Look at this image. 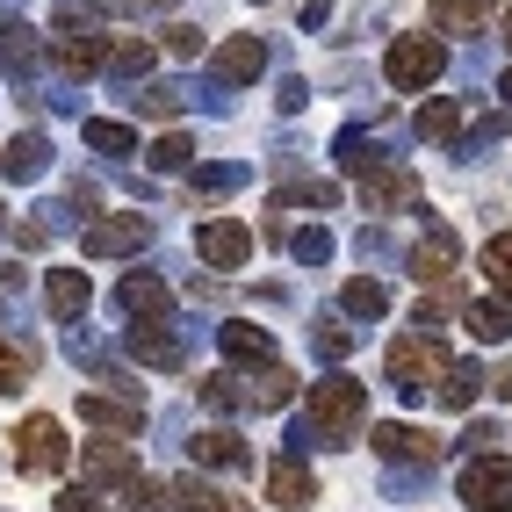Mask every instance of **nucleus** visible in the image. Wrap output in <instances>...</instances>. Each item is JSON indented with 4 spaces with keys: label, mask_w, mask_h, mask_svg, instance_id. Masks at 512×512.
<instances>
[{
    "label": "nucleus",
    "mask_w": 512,
    "mask_h": 512,
    "mask_svg": "<svg viewBox=\"0 0 512 512\" xmlns=\"http://www.w3.org/2000/svg\"><path fill=\"white\" fill-rule=\"evenodd\" d=\"M361 426H368V383H354V375H325V383H311V433L318 440L347 448Z\"/></svg>",
    "instance_id": "f257e3e1"
},
{
    "label": "nucleus",
    "mask_w": 512,
    "mask_h": 512,
    "mask_svg": "<svg viewBox=\"0 0 512 512\" xmlns=\"http://www.w3.org/2000/svg\"><path fill=\"white\" fill-rule=\"evenodd\" d=\"M383 375H390V383H397L404 397H426V383H440V375H448V354H440V339H426V332L390 339Z\"/></svg>",
    "instance_id": "f03ea898"
},
{
    "label": "nucleus",
    "mask_w": 512,
    "mask_h": 512,
    "mask_svg": "<svg viewBox=\"0 0 512 512\" xmlns=\"http://www.w3.org/2000/svg\"><path fill=\"white\" fill-rule=\"evenodd\" d=\"M15 462H22L29 476H58L65 462H73V440H65V426H58L51 412H29V419L15 426Z\"/></svg>",
    "instance_id": "7ed1b4c3"
},
{
    "label": "nucleus",
    "mask_w": 512,
    "mask_h": 512,
    "mask_svg": "<svg viewBox=\"0 0 512 512\" xmlns=\"http://www.w3.org/2000/svg\"><path fill=\"white\" fill-rule=\"evenodd\" d=\"M383 73H390V87H404V94H426L440 73H448V51H440L433 37H397L390 58H383Z\"/></svg>",
    "instance_id": "20e7f679"
},
{
    "label": "nucleus",
    "mask_w": 512,
    "mask_h": 512,
    "mask_svg": "<svg viewBox=\"0 0 512 512\" xmlns=\"http://www.w3.org/2000/svg\"><path fill=\"white\" fill-rule=\"evenodd\" d=\"M455 491H462L469 512H512V462L505 455H469Z\"/></svg>",
    "instance_id": "39448f33"
},
{
    "label": "nucleus",
    "mask_w": 512,
    "mask_h": 512,
    "mask_svg": "<svg viewBox=\"0 0 512 512\" xmlns=\"http://www.w3.org/2000/svg\"><path fill=\"white\" fill-rule=\"evenodd\" d=\"M152 238V224L138 217V210H116V217H94L87 231H80V253L87 260H123V253H138Z\"/></svg>",
    "instance_id": "423d86ee"
},
{
    "label": "nucleus",
    "mask_w": 512,
    "mask_h": 512,
    "mask_svg": "<svg viewBox=\"0 0 512 512\" xmlns=\"http://www.w3.org/2000/svg\"><path fill=\"white\" fill-rule=\"evenodd\" d=\"M195 253L231 275V267H246V260H253V224H238V217H210V224H195Z\"/></svg>",
    "instance_id": "0eeeda50"
},
{
    "label": "nucleus",
    "mask_w": 512,
    "mask_h": 512,
    "mask_svg": "<svg viewBox=\"0 0 512 512\" xmlns=\"http://www.w3.org/2000/svg\"><path fill=\"white\" fill-rule=\"evenodd\" d=\"M412 202H419V174H404V166H383V159H375L368 174H361V210L397 217V210H412Z\"/></svg>",
    "instance_id": "6e6552de"
},
{
    "label": "nucleus",
    "mask_w": 512,
    "mask_h": 512,
    "mask_svg": "<svg viewBox=\"0 0 512 512\" xmlns=\"http://www.w3.org/2000/svg\"><path fill=\"white\" fill-rule=\"evenodd\" d=\"M455 267H462V238L448 224H426L412 238V275L419 282H455Z\"/></svg>",
    "instance_id": "1a4fd4ad"
},
{
    "label": "nucleus",
    "mask_w": 512,
    "mask_h": 512,
    "mask_svg": "<svg viewBox=\"0 0 512 512\" xmlns=\"http://www.w3.org/2000/svg\"><path fill=\"white\" fill-rule=\"evenodd\" d=\"M368 448L383 455V462H433V455H440V433L390 419V426H368Z\"/></svg>",
    "instance_id": "9d476101"
},
{
    "label": "nucleus",
    "mask_w": 512,
    "mask_h": 512,
    "mask_svg": "<svg viewBox=\"0 0 512 512\" xmlns=\"http://www.w3.org/2000/svg\"><path fill=\"white\" fill-rule=\"evenodd\" d=\"M80 476L123 491L130 476H138V448H130V440H87V448H80Z\"/></svg>",
    "instance_id": "9b49d317"
},
{
    "label": "nucleus",
    "mask_w": 512,
    "mask_h": 512,
    "mask_svg": "<svg viewBox=\"0 0 512 512\" xmlns=\"http://www.w3.org/2000/svg\"><path fill=\"white\" fill-rule=\"evenodd\" d=\"M462 325H469V339H484V347L512 339V289H498V296H469V303H462Z\"/></svg>",
    "instance_id": "f8f14e48"
},
{
    "label": "nucleus",
    "mask_w": 512,
    "mask_h": 512,
    "mask_svg": "<svg viewBox=\"0 0 512 512\" xmlns=\"http://www.w3.org/2000/svg\"><path fill=\"white\" fill-rule=\"evenodd\" d=\"M80 419H87V426H109V433H123V440H130V433L145 426V404H138V397H109V390H87V397H80Z\"/></svg>",
    "instance_id": "ddd939ff"
},
{
    "label": "nucleus",
    "mask_w": 512,
    "mask_h": 512,
    "mask_svg": "<svg viewBox=\"0 0 512 512\" xmlns=\"http://www.w3.org/2000/svg\"><path fill=\"white\" fill-rule=\"evenodd\" d=\"M116 303H123V311L138 318V325H159V318H166V303H174V296H166V282H159V275H145V267H130V275H123V289H116Z\"/></svg>",
    "instance_id": "4468645a"
},
{
    "label": "nucleus",
    "mask_w": 512,
    "mask_h": 512,
    "mask_svg": "<svg viewBox=\"0 0 512 512\" xmlns=\"http://www.w3.org/2000/svg\"><path fill=\"white\" fill-rule=\"evenodd\" d=\"M188 455H195L202 469H246V462H253V448H246L231 426H202V433L188 440Z\"/></svg>",
    "instance_id": "2eb2a0df"
},
{
    "label": "nucleus",
    "mask_w": 512,
    "mask_h": 512,
    "mask_svg": "<svg viewBox=\"0 0 512 512\" xmlns=\"http://www.w3.org/2000/svg\"><path fill=\"white\" fill-rule=\"evenodd\" d=\"M217 339H224V354H231L238 368H275V332H267V325H246V318H238V325H224Z\"/></svg>",
    "instance_id": "dca6fc26"
},
{
    "label": "nucleus",
    "mask_w": 512,
    "mask_h": 512,
    "mask_svg": "<svg viewBox=\"0 0 512 512\" xmlns=\"http://www.w3.org/2000/svg\"><path fill=\"white\" fill-rule=\"evenodd\" d=\"M267 498H275V505H289V512H303V505H311L318 498V476L311 469H303V462H267Z\"/></svg>",
    "instance_id": "f3484780"
},
{
    "label": "nucleus",
    "mask_w": 512,
    "mask_h": 512,
    "mask_svg": "<svg viewBox=\"0 0 512 512\" xmlns=\"http://www.w3.org/2000/svg\"><path fill=\"white\" fill-rule=\"evenodd\" d=\"M166 505H174V512H253L246 498H224L217 484H202V476H181V484H166Z\"/></svg>",
    "instance_id": "a211bd4d"
},
{
    "label": "nucleus",
    "mask_w": 512,
    "mask_h": 512,
    "mask_svg": "<svg viewBox=\"0 0 512 512\" xmlns=\"http://www.w3.org/2000/svg\"><path fill=\"white\" fill-rule=\"evenodd\" d=\"M44 303H51V318H80L87 303H94V289H87V267H51Z\"/></svg>",
    "instance_id": "6ab92c4d"
},
{
    "label": "nucleus",
    "mask_w": 512,
    "mask_h": 512,
    "mask_svg": "<svg viewBox=\"0 0 512 512\" xmlns=\"http://www.w3.org/2000/svg\"><path fill=\"white\" fill-rule=\"evenodd\" d=\"M217 80H260L267 73V44L260 37H231V44H217Z\"/></svg>",
    "instance_id": "aec40b11"
},
{
    "label": "nucleus",
    "mask_w": 512,
    "mask_h": 512,
    "mask_svg": "<svg viewBox=\"0 0 512 512\" xmlns=\"http://www.w3.org/2000/svg\"><path fill=\"white\" fill-rule=\"evenodd\" d=\"M130 361H145V368H181V339L166 332V325H130Z\"/></svg>",
    "instance_id": "412c9836"
},
{
    "label": "nucleus",
    "mask_w": 512,
    "mask_h": 512,
    "mask_svg": "<svg viewBox=\"0 0 512 512\" xmlns=\"http://www.w3.org/2000/svg\"><path fill=\"white\" fill-rule=\"evenodd\" d=\"M44 58V37L29 22H0V73H37Z\"/></svg>",
    "instance_id": "4be33fe9"
},
{
    "label": "nucleus",
    "mask_w": 512,
    "mask_h": 512,
    "mask_svg": "<svg viewBox=\"0 0 512 512\" xmlns=\"http://www.w3.org/2000/svg\"><path fill=\"white\" fill-rule=\"evenodd\" d=\"M426 29L433 37H476V29H484V0H433Z\"/></svg>",
    "instance_id": "5701e85b"
},
{
    "label": "nucleus",
    "mask_w": 512,
    "mask_h": 512,
    "mask_svg": "<svg viewBox=\"0 0 512 512\" xmlns=\"http://www.w3.org/2000/svg\"><path fill=\"white\" fill-rule=\"evenodd\" d=\"M289 397H296V375L289 368H260L253 383H238V404H253V412H282Z\"/></svg>",
    "instance_id": "b1692460"
},
{
    "label": "nucleus",
    "mask_w": 512,
    "mask_h": 512,
    "mask_svg": "<svg viewBox=\"0 0 512 512\" xmlns=\"http://www.w3.org/2000/svg\"><path fill=\"white\" fill-rule=\"evenodd\" d=\"M419 138H426V145H455V138H462V109H455L448 94H433L426 109H419Z\"/></svg>",
    "instance_id": "393cba45"
},
{
    "label": "nucleus",
    "mask_w": 512,
    "mask_h": 512,
    "mask_svg": "<svg viewBox=\"0 0 512 512\" xmlns=\"http://www.w3.org/2000/svg\"><path fill=\"white\" fill-rule=\"evenodd\" d=\"M152 44L145 37H109V51H101V65H109V73H130V80H138V73H152Z\"/></svg>",
    "instance_id": "a878e982"
},
{
    "label": "nucleus",
    "mask_w": 512,
    "mask_h": 512,
    "mask_svg": "<svg viewBox=\"0 0 512 512\" xmlns=\"http://www.w3.org/2000/svg\"><path fill=\"white\" fill-rule=\"evenodd\" d=\"M476 383H484V375H476L469 361H448V375H440V404H448V412H469V404H476Z\"/></svg>",
    "instance_id": "bb28decb"
},
{
    "label": "nucleus",
    "mask_w": 512,
    "mask_h": 512,
    "mask_svg": "<svg viewBox=\"0 0 512 512\" xmlns=\"http://www.w3.org/2000/svg\"><path fill=\"white\" fill-rule=\"evenodd\" d=\"M339 303H347L354 318H383V311H390V289H383V282H368V275H354L347 289H339Z\"/></svg>",
    "instance_id": "cd10ccee"
},
{
    "label": "nucleus",
    "mask_w": 512,
    "mask_h": 512,
    "mask_svg": "<svg viewBox=\"0 0 512 512\" xmlns=\"http://www.w3.org/2000/svg\"><path fill=\"white\" fill-rule=\"evenodd\" d=\"M29 375H37V347H22V339H0V390H22Z\"/></svg>",
    "instance_id": "c85d7f7f"
},
{
    "label": "nucleus",
    "mask_w": 512,
    "mask_h": 512,
    "mask_svg": "<svg viewBox=\"0 0 512 512\" xmlns=\"http://www.w3.org/2000/svg\"><path fill=\"white\" fill-rule=\"evenodd\" d=\"M44 159H51V145H44V138H22V145H8V152H0V174L29 181V174H44Z\"/></svg>",
    "instance_id": "c756f323"
},
{
    "label": "nucleus",
    "mask_w": 512,
    "mask_h": 512,
    "mask_svg": "<svg viewBox=\"0 0 512 512\" xmlns=\"http://www.w3.org/2000/svg\"><path fill=\"white\" fill-rule=\"evenodd\" d=\"M145 159L159 166V174H181V166H195V138H188V130H166V138H159Z\"/></svg>",
    "instance_id": "7c9ffc66"
},
{
    "label": "nucleus",
    "mask_w": 512,
    "mask_h": 512,
    "mask_svg": "<svg viewBox=\"0 0 512 512\" xmlns=\"http://www.w3.org/2000/svg\"><path fill=\"white\" fill-rule=\"evenodd\" d=\"M80 138H87L94 152H138V130H130V123H109V116H94Z\"/></svg>",
    "instance_id": "2f4dec72"
},
{
    "label": "nucleus",
    "mask_w": 512,
    "mask_h": 512,
    "mask_svg": "<svg viewBox=\"0 0 512 512\" xmlns=\"http://www.w3.org/2000/svg\"><path fill=\"white\" fill-rule=\"evenodd\" d=\"M116 512H166V484H152V476H130V484L116 491Z\"/></svg>",
    "instance_id": "473e14b6"
},
{
    "label": "nucleus",
    "mask_w": 512,
    "mask_h": 512,
    "mask_svg": "<svg viewBox=\"0 0 512 512\" xmlns=\"http://www.w3.org/2000/svg\"><path fill=\"white\" fill-rule=\"evenodd\" d=\"M195 397L210 404V412H238V375H202Z\"/></svg>",
    "instance_id": "72a5a7b5"
},
{
    "label": "nucleus",
    "mask_w": 512,
    "mask_h": 512,
    "mask_svg": "<svg viewBox=\"0 0 512 512\" xmlns=\"http://www.w3.org/2000/svg\"><path fill=\"white\" fill-rule=\"evenodd\" d=\"M325 202H339V188L332 181H311V188H289L282 210H325Z\"/></svg>",
    "instance_id": "f704fd0d"
},
{
    "label": "nucleus",
    "mask_w": 512,
    "mask_h": 512,
    "mask_svg": "<svg viewBox=\"0 0 512 512\" xmlns=\"http://www.w3.org/2000/svg\"><path fill=\"white\" fill-rule=\"evenodd\" d=\"M484 267H491V275H498V282L512 289V231H498L491 246H484Z\"/></svg>",
    "instance_id": "c9c22d12"
},
{
    "label": "nucleus",
    "mask_w": 512,
    "mask_h": 512,
    "mask_svg": "<svg viewBox=\"0 0 512 512\" xmlns=\"http://www.w3.org/2000/svg\"><path fill=\"white\" fill-rule=\"evenodd\" d=\"M145 116L174 123V116H181V87H152V94H145Z\"/></svg>",
    "instance_id": "e433bc0d"
},
{
    "label": "nucleus",
    "mask_w": 512,
    "mask_h": 512,
    "mask_svg": "<svg viewBox=\"0 0 512 512\" xmlns=\"http://www.w3.org/2000/svg\"><path fill=\"white\" fill-rule=\"evenodd\" d=\"M166 51H174V58H195V51H202V29L174 22V29H166Z\"/></svg>",
    "instance_id": "4c0bfd02"
},
{
    "label": "nucleus",
    "mask_w": 512,
    "mask_h": 512,
    "mask_svg": "<svg viewBox=\"0 0 512 512\" xmlns=\"http://www.w3.org/2000/svg\"><path fill=\"white\" fill-rule=\"evenodd\" d=\"M224 188H238V166H210V174L195 181V195H202V202H210V195H224Z\"/></svg>",
    "instance_id": "58836bf2"
},
{
    "label": "nucleus",
    "mask_w": 512,
    "mask_h": 512,
    "mask_svg": "<svg viewBox=\"0 0 512 512\" xmlns=\"http://www.w3.org/2000/svg\"><path fill=\"white\" fill-rule=\"evenodd\" d=\"M318 347H325V354L339 361V354H347V347H354V332H347V325H325V332H318Z\"/></svg>",
    "instance_id": "ea45409f"
},
{
    "label": "nucleus",
    "mask_w": 512,
    "mask_h": 512,
    "mask_svg": "<svg viewBox=\"0 0 512 512\" xmlns=\"http://www.w3.org/2000/svg\"><path fill=\"white\" fill-rule=\"evenodd\" d=\"M58 512H101V505H94V491L73 484V491H58Z\"/></svg>",
    "instance_id": "a19ab883"
},
{
    "label": "nucleus",
    "mask_w": 512,
    "mask_h": 512,
    "mask_svg": "<svg viewBox=\"0 0 512 512\" xmlns=\"http://www.w3.org/2000/svg\"><path fill=\"white\" fill-rule=\"evenodd\" d=\"M296 253H303V260H325V253H332V238H325V231H303V238H296Z\"/></svg>",
    "instance_id": "79ce46f5"
},
{
    "label": "nucleus",
    "mask_w": 512,
    "mask_h": 512,
    "mask_svg": "<svg viewBox=\"0 0 512 512\" xmlns=\"http://www.w3.org/2000/svg\"><path fill=\"white\" fill-rule=\"evenodd\" d=\"M130 8H174V0H130Z\"/></svg>",
    "instance_id": "37998d69"
},
{
    "label": "nucleus",
    "mask_w": 512,
    "mask_h": 512,
    "mask_svg": "<svg viewBox=\"0 0 512 512\" xmlns=\"http://www.w3.org/2000/svg\"><path fill=\"white\" fill-rule=\"evenodd\" d=\"M498 94H505V101H512V65H505V80H498Z\"/></svg>",
    "instance_id": "c03bdc74"
},
{
    "label": "nucleus",
    "mask_w": 512,
    "mask_h": 512,
    "mask_svg": "<svg viewBox=\"0 0 512 512\" xmlns=\"http://www.w3.org/2000/svg\"><path fill=\"white\" fill-rule=\"evenodd\" d=\"M498 29H505V44H512V8H505V22H498Z\"/></svg>",
    "instance_id": "a18cd8bd"
}]
</instances>
